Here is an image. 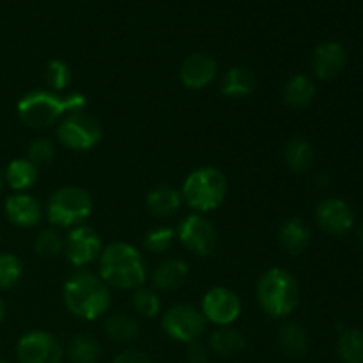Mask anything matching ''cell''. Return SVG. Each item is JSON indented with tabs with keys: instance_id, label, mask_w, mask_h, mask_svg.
Listing matches in <instances>:
<instances>
[{
	"instance_id": "1",
	"label": "cell",
	"mask_w": 363,
	"mask_h": 363,
	"mask_svg": "<svg viewBox=\"0 0 363 363\" xmlns=\"http://www.w3.org/2000/svg\"><path fill=\"white\" fill-rule=\"evenodd\" d=\"M87 98L80 92H53V91H30L18 101V117L27 126L35 130H45L60 123L67 113L84 110Z\"/></svg>"
},
{
	"instance_id": "2",
	"label": "cell",
	"mask_w": 363,
	"mask_h": 363,
	"mask_svg": "<svg viewBox=\"0 0 363 363\" xmlns=\"http://www.w3.org/2000/svg\"><path fill=\"white\" fill-rule=\"evenodd\" d=\"M62 294L67 311L85 321H94L105 315L112 305L108 286L101 277L87 269L73 273L64 284Z\"/></svg>"
},
{
	"instance_id": "3",
	"label": "cell",
	"mask_w": 363,
	"mask_h": 363,
	"mask_svg": "<svg viewBox=\"0 0 363 363\" xmlns=\"http://www.w3.org/2000/svg\"><path fill=\"white\" fill-rule=\"evenodd\" d=\"M99 277L106 286L117 289H138L147 279V268L133 245L116 241L99 255Z\"/></svg>"
},
{
	"instance_id": "4",
	"label": "cell",
	"mask_w": 363,
	"mask_h": 363,
	"mask_svg": "<svg viewBox=\"0 0 363 363\" xmlns=\"http://www.w3.org/2000/svg\"><path fill=\"white\" fill-rule=\"evenodd\" d=\"M255 294L262 311L273 319H286L300 303L298 280L284 268H272L262 273Z\"/></svg>"
},
{
	"instance_id": "5",
	"label": "cell",
	"mask_w": 363,
	"mask_h": 363,
	"mask_svg": "<svg viewBox=\"0 0 363 363\" xmlns=\"http://www.w3.org/2000/svg\"><path fill=\"white\" fill-rule=\"evenodd\" d=\"M181 197L188 208L208 213L220 208L227 197V177L216 167H201L186 176Z\"/></svg>"
},
{
	"instance_id": "6",
	"label": "cell",
	"mask_w": 363,
	"mask_h": 363,
	"mask_svg": "<svg viewBox=\"0 0 363 363\" xmlns=\"http://www.w3.org/2000/svg\"><path fill=\"white\" fill-rule=\"evenodd\" d=\"M92 197L78 186L59 188L50 195L46 204L48 222L57 227H78L91 216Z\"/></svg>"
},
{
	"instance_id": "7",
	"label": "cell",
	"mask_w": 363,
	"mask_h": 363,
	"mask_svg": "<svg viewBox=\"0 0 363 363\" xmlns=\"http://www.w3.org/2000/svg\"><path fill=\"white\" fill-rule=\"evenodd\" d=\"M101 137L99 121L84 110L67 113L57 126V140L71 151H89L99 144Z\"/></svg>"
},
{
	"instance_id": "8",
	"label": "cell",
	"mask_w": 363,
	"mask_h": 363,
	"mask_svg": "<svg viewBox=\"0 0 363 363\" xmlns=\"http://www.w3.org/2000/svg\"><path fill=\"white\" fill-rule=\"evenodd\" d=\"M206 318L201 308L194 305H174L163 315L162 326L170 339L183 344H191L201 339L206 330Z\"/></svg>"
},
{
	"instance_id": "9",
	"label": "cell",
	"mask_w": 363,
	"mask_h": 363,
	"mask_svg": "<svg viewBox=\"0 0 363 363\" xmlns=\"http://www.w3.org/2000/svg\"><path fill=\"white\" fill-rule=\"evenodd\" d=\"M176 238L188 252L201 257L211 255L218 245V233L215 225L201 213H194L181 220L176 229Z\"/></svg>"
},
{
	"instance_id": "10",
	"label": "cell",
	"mask_w": 363,
	"mask_h": 363,
	"mask_svg": "<svg viewBox=\"0 0 363 363\" xmlns=\"http://www.w3.org/2000/svg\"><path fill=\"white\" fill-rule=\"evenodd\" d=\"M16 354L20 363H60L64 347L52 333L34 330L20 337Z\"/></svg>"
},
{
	"instance_id": "11",
	"label": "cell",
	"mask_w": 363,
	"mask_h": 363,
	"mask_svg": "<svg viewBox=\"0 0 363 363\" xmlns=\"http://www.w3.org/2000/svg\"><path fill=\"white\" fill-rule=\"evenodd\" d=\"M101 240L94 229L87 225L73 227L64 240V254L74 268H85L101 255Z\"/></svg>"
},
{
	"instance_id": "12",
	"label": "cell",
	"mask_w": 363,
	"mask_h": 363,
	"mask_svg": "<svg viewBox=\"0 0 363 363\" xmlns=\"http://www.w3.org/2000/svg\"><path fill=\"white\" fill-rule=\"evenodd\" d=\"M201 312L206 321L216 326H230L241 314V300L227 287H213L204 294Z\"/></svg>"
},
{
	"instance_id": "13",
	"label": "cell",
	"mask_w": 363,
	"mask_h": 363,
	"mask_svg": "<svg viewBox=\"0 0 363 363\" xmlns=\"http://www.w3.org/2000/svg\"><path fill=\"white\" fill-rule=\"evenodd\" d=\"M315 220L325 233L332 236H342L353 227L354 213L347 202L340 199H326L315 208Z\"/></svg>"
},
{
	"instance_id": "14",
	"label": "cell",
	"mask_w": 363,
	"mask_h": 363,
	"mask_svg": "<svg viewBox=\"0 0 363 363\" xmlns=\"http://www.w3.org/2000/svg\"><path fill=\"white\" fill-rule=\"evenodd\" d=\"M216 66L215 59L208 53H191L181 64L179 78L183 85L191 91H201L206 89L216 78Z\"/></svg>"
},
{
	"instance_id": "15",
	"label": "cell",
	"mask_w": 363,
	"mask_h": 363,
	"mask_svg": "<svg viewBox=\"0 0 363 363\" xmlns=\"http://www.w3.org/2000/svg\"><path fill=\"white\" fill-rule=\"evenodd\" d=\"M4 211H6L7 220L16 227L30 229L35 227L43 218V208L38 199L25 191H16L9 195L4 202Z\"/></svg>"
},
{
	"instance_id": "16",
	"label": "cell",
	"mask_w": 363,
	"mask_h": 363,
	"mask_svg": "<svg viewBox=\"0 0 363 363\" xmlns=\"http://www.w3.org/2000/svg\"><path fill=\"white\" fill-rule=\"evenodd\" d=\"M346 66V50L340 43L326 41L314 50L312 69L319 80H332L342 73Z\"/></svg>"
},
{
	"instance_id": "17",
	"label": "cell",
	"mask_w": 363,
	"mask_h": 363,
	"mask_svg": "<svg viewBox=\"0 0 363 363\" xmlns=\"http://www.w3.org/2000/svg\"><path fill=\"white\" fill-rule=\"evenodd\" d=\"M188 279V264L181 259H167L152 272V286L158 291H174Z\"/></svg>"
},
{
	"instance_id": "18",
	"label": "cell",
	"mask_w": 363,
	"mask_h": 363,
	"mask_svg": "<svg viewBox=\"0 0 363 363\" xmlns=\"http://www.w3.org/2000/svg\"><path fill=\"white\" fill-rule=\"evenodd\" d=\"M315 84L307 74H293L282 89L284 103L291 108H305L315 98Z\"/></svg>"
},
{
	"instance_id": "19",
	"label": "cell",
	"mask_w": 363,
	"mask_h": 363,
	"mask_svg": "<svg viewBox=\"0 0 363 363\" xmlns=\"http://www.w3.org/2000/svg\"><path fill=\"white\" fill-rule=\"evenodd\" d=\"M181 201H183V197H181L179 190H176L170 184H160L149 191L145 204L152 215L158 216V218H167L181 208Z\"/></svg>"
},
{
	"instance_id": "20",
	"label": "cell",
	"mask_w": 363,
	"mask_h": 363,
	"mask_svg": "<svg viewBox=\"0 0 363 363\" xmlns=\"http://www.w3.org/2000/svg\"><path fill=\"white\" fill-rule=\"evenodd\" d=\"M247 347V337L230 326H218L209 337V350L218 357H234Z\"/></svg>"
},
{
	"instance_id": "21",
	"label": "cell",
	"mask_w": 363,
	"mask_h": 363,
	"mask_svg": "<svg viewBox=\"0 0 363 363\" xmlns=\"http://www.w3.org/2000/svg\"><path fill=\"white\" fill-rule=\"evenodd\" d=\"M280 243L291 255H300L311 243V229L298 216L286 220L280 227Z\"/></svg>"
},
{
	"instance_id": "22",
	"label": "cell",
	"mask_w": 363,
	"mask_h": 363,
	"mask_svg": "<svg viewBox=\"0 0 363 363\" xmlns=\"http://www.w3.org/2000/svg\"><path fill=\"white\" fill-rule=\"evenodd\" d=\"M255 74L245 66L230 67L222 78V92L229 98H247L255 91Z\"/></svg>"
},
{
	"instance_id": "23",
	"label": "cell",
	"mask_w": 363,
	"mask_h": 363,
	"mask_svg": "<svg viewBox=\"0 0 363 363\" xmlns=\"http://www.w3.org/2000/svg\"><path fill=\"white\" fill-rule=\"evenodd\" d=\"M279 346L287 357H303L308 351L307 330L298 323H284L279 328Z\"/></svg>"
},
{
	"instance_id": "24",
	"label": "cell",
	"mask_w": 363,
	"mask_h": 363,
	"mask_svg": "<svg viewBox=\"0 0 363 363\" xmlns=\"http://www.w3.org/2000/svg\"><path fill=\"white\" fill-rule=\"evenodd\" d=\"M39 169L27 158H16L7 165L4 179L14 191H25L35 184Z\"/></svg>"
},
{
	"instance_id": "25",
	"label": "cell",
	"mask_w": 363,
	"mask_h": 363,
	"mask_svg": "<svg viewBox=\"0 0 363 363\" xmlns=\"http://www.w3.org/2000/svg\"><path fill=\"white\" fill-rule=\"evenodd\" d=\"M284 160L291 172L301 174L311 169L312 162H314V149L305 138L294 137L287 142L286 149H284Z\"/></svg>"
},
{
	"instance_id": "26",
	"label": "cell",
	"mask_w": 363,
	"mask_h": 363,
	"mask_svg": "<svg viewBox=\"0 0 363 363\" xmlns=\"http://www.w3.org/2000/svg\"><path fill=\"white\" fill-rule=\"evenodd\" d=\"M105 333L113 342H133L140 333V328L131 315L112 314L105 321Z\"/></svg>"
},
{
	"instance_id": "27",
	"label": "cell",
	"mask_w": 363,
	"mask_h": 363,
	"mask_svg": "<svg viewBox=\"0 0 363 363\" xmlns=\"http://www.w3.org/2000/svg\"><path fill=\"white\" fill-rule=\"evenodd\" d=\"M67 357L73 363H96L101 357V347L92 337L77 335L67 346Z\"/></svg>"
},
{
	"instance_id": "28",
	"label": "cell",
	"mask_w": 363,
	"mask_h": 363,
	"mask_svg": "<svg viewBox=\"0 0 363 363\" xmlns=\"http://www.w3.org/2000/svg\"><path fill=\"white\" fill-rule=\"evenodd\" d=\"M337 351L342 363H363V332L347 330L340 335Z\"/></svg>"
},
{
	"instance_id": "29",
	"label": "cell",
	"mask_w": 363,
	"mask_h": 363,
	"mask_svg": "<svg viewBox=\"0 0 363 363\" xmlns=\"http://www.w3.org/2000/svg\"><path fill=\"white\" fill-rule=\"evenodd\" d=\"M23 277V264L20 257L11 252L0 254V291H7L16 286Z\"/></svg>"
},
{
	"instance_id": "30",
	"label": "cell",
	"mask_w": 363,
	"mask_h": 363,
	"mask_svg": "<svg viewBox=\"0 0 363 363\" xmlns=\"http://www.w3.org/2000/svg\"><path fill=\"white\" fill-rule=\"evenodd\" d=\"M35 254L41 257H57L64 252V240L55 229H43L34 241Z\"/></svg>"
},
{
	"instance_id": "31",
	"label": "cell",
	"mask_w": 363,
	"mask_h": 363,
	"mask_svg": "<svg viewBox=\"0 0 363 363\" xmlns=\"http://www.w3.org/2000/svg\"><path fill=\"white\" fill-rule=\"evenodd\" d=\"M45 78L46 84L50 85V91L62 92L71 84V67L64 60L52 59L46 64Z\"/></svg>"
},
{
	"instance_id": "32",
	"label": "cell",
	"mask_w": 363,
	"mask_h": 363,
	"mask_svg": "<svg viewBox=\"0 0 363 363\" xmlns=\"http://www.w3.org/2000/svg\"><path fill=\"white\" fill-rule=\"evenodd\" d=\"M133 308L144 318H155L162 311V301L152 289L138 287L133 293Z\"/></svg>"
},
{
	"instance_id": "33",
	"label": "cell",
	"mask_w": 363,
	"mask_h": 363,
	"mask_svg": "<svg viewBox=\"0 0 363 363\" xmlns=\"http://www.w3.org/2000/svg\"><path fill=\"white\" fill-rule=\"evenodd\" d=\"M174 240H176V230L170 227H158L145 234L144 247L145 250L155 252V254H163L172 247Z\"/></svg>"
},
{
	"instance_id": "34",
	"label": "cell",
	"mask_w": 363,
	"mask_h": 363,
	"mask_svg": "<svg viewBox=\"0 0 363 363\" xmlns=\"http://www.w3.org/2000/svg\"><path fill=\"white\" fill-rule=\"evenodd\" d=\"M55 158V144L50 138H35L27 151V160H30L35 167L48 165Z\"/></svg>"
},
{
	"instance_id": "35",
	"label": "cell",
	"mask_w": 363,
	"mask_h": 363,
	"mask_svg": "<svg viewBox=\"0 0 363 363\" xmlns=\"http://www.w3.org/2000/svg\"><path fill=\"white\" fill-rule=\"evenodd\" d=\"M209 350L199 340L188 344V362L190 363H208Z\"/></svg>"
},
{
	"instance_id": "36",
	"label": "cell",
	"mask_w": 363,
	"mask_h": 363,
	"mask_svg": "<svg viewBox=\"0 0 363 363\" xmlns=\"http://www.w3.org/2000/svg\"><path fill=\"white\" fill-rule=\"evenodd\" d=\"M112 363H152L151 358L145 353L137 350H126L121 351L116 358H113Z\"/></svg>"
},
{
	"instance_id": "37",
	"label": "cell",
	"mask_w": 363,
	"mask_h": 363,
	"mask_svg": "<svg viewBox=\"0 0 363 363\" xmlns=\"http://www.w3.org/2000/svg\"><path fill=\"white\" fill-rule=\"evenodd\" d=\"M6 314H7V308H6V303H4V300L0 298V325H2V321L6 319Z\"/></svg>"
},
{
	"instance_id": "38",
	"label": "cell",
	"mask_w": 363,
	"mask_h": 363,
	"mask_svg": "<svg viewBox=\"0 0 363 363\" xmlns=\"http://www.w3.org/2000/svg\"><path fill=\"white\" fill-rule=\"evenodd\" d=\"M2 186H4V176L2 172H0V190H2Z\"/></svg>"
},
{
	"instance_id": "39",
	"label": "cell",
	"mask_w": 363,
	"mask_h": 363,
	"mask_svg": "<svg viewBox=\"0 0 363 363\" xmlns=\"http://www.w3.org/2000/svg\"><path fill=\"white\" fill-rule=\"evenodd\" d=\"M360 240H362V245H363V223H362V229H360Z\"/></svg>"
},
{
	"instance_id": "40",
	"label": "cell",
	"mask_w": 363,
	"mask_h": 363,
	"mask_svg": "<svg viewBox=\"0 0 363 363\" xmlns=\"http://www.w3.org/2000/svg\"><path fill=\"white\" fill-rule=\"evenodd\" d=\"M0 363H11V362H6V360H0Z\"/></svg>"
}]
</instances>
